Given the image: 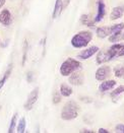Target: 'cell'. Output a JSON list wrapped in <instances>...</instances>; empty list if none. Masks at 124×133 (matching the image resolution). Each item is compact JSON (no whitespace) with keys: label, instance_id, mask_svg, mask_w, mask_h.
I'll use <instances>...</instances> for the list:
<instances>
[{"label":"cell","instance_id":"ba28073f","mask_svg":"<svg viewBox=\"0 0 124 133\" xmlns=\"http://www.w3.org/2000/svg\"><path fill=\"white\" fill-rule=\"evenodd\" d=\"M97 52H99V48L97 46H92L90 48H87L86 50H82L77 55V57L81 60H86V59L90 58L93 55H95Z\"/></svg>","mask_w":124,"mask_h":133},{"label":"cell","instance_id":"7c38bea8","mask_svg":"<svg viewBox=\"0 0 124 133\" xmlns=\"http://www.w3.org/2000/svg\"><path fill=\"white\" fill-rule=\"evenodd\" d=\"M116 85V81L115 80H104L103 82H102L101 84L99 85V90L101 91V92H105V91H107V90H110V89H112Z\"/></svg>","mask_w":124,"mask_h":133},{"label":"cell","instance_id":"83f0119b","mask_svg":"<svg viewBox=\"0 0 124 133\" xmlns=\"http://www.w3.org/2000/svg\"><path fill=\"white\" fill-rule=\"evenodd\" d=\"M69 2H70V0H64V3H63V8H65V7L67 6L68 4H69Z\"/></svg>","mask_w":124,"mask_h":133},{"label":"cell","instance_id":"7a4b0ae2","mask_svg":"<svg viewBox=\"0 0 124 133\" xmlns=\"http://www.w3.org/2000/svg\"><path fill=\"white\" fill-rule=\"evenodd\" d=\"M93 34L89 31H81L77 33L71 39V45L74 48H83L87 47L92 41Z\"/></svg>","mask_w":124,"mask_h":133},{"label":"cell","instance_id":"d4e9b609","mask_svg":"<svg viewBox=\"0 0 124 133\" xmlns=\"http://www.w3.org/2000/svg\"><path fill=\"white\" fill-rule=\"evenodd\" d=\"M60 101H61V96L57 91H55L54 95H53V103L54 104H58Z\"/></svg>","mask_w":124,"mask_h":133},{"label":"cell","instance_id":"30bf717a","mask_svg":"<svg viewBox=\"0 0 124 133\" xmlns=\"http://www.w3.org/2000/svg\"><path fill=\"white\" fill-rule=\"evenodd\" d=\"M12 22V16L8 9H3L0 13V22L3 25H9Z\"/></svg>","mask_w":124,"mask_h":133},{"label":"cell","instance_id":"ffe728a7","mask_svg":"<svg viewBox=\"0 0 124 133\" xmlns=\"http://www.w3.org/2000/svg\"><path fill=\"white\" fill-rule=\"evenodd\" d=\"M25 125H27V121H25V118L23 117L21 120H19V122H18V125H17V131L16 132L18 133H23L25 131Z\"/></svg>","mask_w":124,"mask_h":133},{"label":"cell","instance_id":"277c9868","mask_svg":"<svg viewBox=\"0 0 124 133\" xmlns=\"http://www.w3.org/2000/svg\"><path fill=\"white\" fill-rule=\"evenodd\" d=\"M124 29V23L123 22H120V23H117V24H114L111 26H101V28H98L97 29V36L100 38V39H104L106 37H110L114 34L119 33L121 32Z\"/></svg>","mask_w":124,"mask_h":133},{"label":"cell","instance_id":"f546056e","mask_svg":"<svg viewBox=\"0 0 124 133\" xmlns=\"http://www.w3.org/2000/svg\"><path fill=\"white\" fill-rule=\"evenodd\" d=\"M80 132H81V133H84V132H87V133H93V131H92V130H87V129H84V130H81Z\"/></svg>","mask_w":124,"mask_h":133},{"label":"cell","instance_id":"cb8c5ba5","mask_svg":"<svg viewBox=\"0 0 124 133\" xmlns=\"http://www.w3.org/2000/svg\"><path fill=\"white\" fill-rule=\"evenodd\" d=\"M114 74L116 77H123L124 76V67L118 66L114 69Z\"/></svg>","mask_w":124,"mask_h":133},{"label":"cell","instance_id":"5bb4252c","mask_svg":"<svg viewBox=\"0 0 124 133\" xmlns=\"http://www.w3.org/2000/svg\"><path fill=\"white\" fill-rule=\"evenodd\" d=\"M114 57L116 56H124V45L123 44H114L110 48Z\"/></svg>","mask_w":124,"mask_h":133},{"label":"cell","instance_id":"52a82bcc","mask_svg":"<svg viewBox=\"0 0 124 133\" xmlns=\"http://www.w3.org/2000/svg\"><path fill=\"white\" fill-rule=\"evenodd\" d=\"M111 74V68L109 66H102L96 71V79L99 81H104Z\"/></svg>","mask_w":124,"mask_h":133},{"label":"cell","instance_id":"4fadbf2b","mask_svg":"<svg viewBox=\"0 0 124 133\" xmlns=\"http://www.w3.org/2000/svg\"><path fill=\"white\" fill-rule=\"evenodd\" d=\"M124 13V6H116L113 8L112 12H111V15H110V18L111 21H116L120 17H122Z\"/></svg>","mask_w":124,"mask_h":133},{"label":"cell","instance_id":"8992f818","mask_svg":"<svg viewBox=\"0 0 124 133\" xmlns=\"http://www.w3.org/2000/svg\"><path fill=\"white\" fill-rule=\"evenodd\" d=\"M113 58H114V55H113L112 51L110 49H108L106 51H100L97 55V63L104 64L108 61H111Z\"/></svg>","mask_w":124,"mask_h":133},{"label":"cell","instance_id":"e0dca14e","mask_svg":"<svg viewBox=\"0 0 124 133\" xmlns=\"http://www.w3.org/2000/svg\"><path fill=\"white\" fill-rule=\"evenodd\" d=\"M60 94H61L63 97H69L70 95H72V89L69 88L67 84L62 83V84L60 85Z\"/></svg>","mask_w":124,"mask_h":133},{"label":"cell","instance_id":"9c48e42d","mask_svg":"<svg viewBox=\"0 0 124 133\" xmlns=\"http://www.w3.org/2000/svg\"><path fill=\"white\" fill-rule=\"evenodd\" d=\"M68 81L70 84L73 85H81L83 83V75L80 72H73L70 74V76L68 78Z\"/></svg>","mask_w":124,"mask_h":133},{"label":"cell","instance_id":"484cf974","mask_svg":"<svg viewBox=\"0 0 124 133\" xmlns=\"http://www.w3.org/2000/svg\"><path fill=\"white\" fill-rule=\"evenodd\" d=\"M116 130H117L118 132L124 133V125L123 124H119V125H117V126H116Z\"/></svg>","mask_w":124,"mask_h":133},{"label":"cell","instance_id":"d6986e66","mask_svg":"<svg viewBox=\"0 0 124 133\" xmlns=\"http://www.w3.org/2000/svg\"><path fill=\"white\" fill-rule=\"evenodd\" d=\"M124 40V32H119V33H116L112 35V36H110V38H109V41L110 42H119V41H122Z\"/></svg>","mask_w":124,"mask_h":133},{"label":"cell","instance_id":"603a6c76","mask_svg":"<svg viewBox=\"0 0 124 133\" xmlns=\"http://www.w3.org/2000/svg\"><path fill=\"white\" fill-rule=\"evenodd\" d=\"M28 50H29V44H28V41L24 40L23 42V61H22V64L24 65L25 63V60H27V54H28Z\"/></svg>","mask_w":124,"mask_h":133},{"label":"cell","instance_id":"2e32d148","mask_svg":"<svg viewBox=\"0 0 124 133\" xmlns=\"http://www.w3.org/2000/svg\"><path fill=\"white\" fill-rule=\"evenodd\" d=\"M11 70H12V64H10V65H9V67L7 68V70L5 71V73H4V75H3V77L0 79V89L3 88V85H4V84H5V82L7 81L8 77L10 76Z\"/></svg>","mask_w":124,"mask_h":133},{"label":"cell","instance_id":"5b68a950","mask_svg":"<svg viewBox=\"0 0 124 133\" xmlns=\"http://www.w3.org/2000/svg\"><path fill=\"white\" fill-rule=\"evenodd\" d=\"M38 97H39V89L38 88H35L31 94L29 95V98L24 104V109L25 110H32V108L34 107V105L36 104V102L38 101Z\"/></svg>","mask_w":124,"mask_h":133},{"label":"cell","instance_id":"3957f363","mask_svg":"<svg viewBox=\"0 0 124 133\" xmlns=\"http://www.w3.org/2000/svg\"><path fill=\"white\" fill-rule=\"evenodd\" d=\"M79 68H80V62L79 60H75L73 58H68L61 64L59 71H60L61 75L68 76Z\"/></svg>","mask_w":124,"mask_h":133},{"label":"cell","instance_id":"9a60e30c","mask_svg":"<svg viewBox=\"0 0 124 133\" xmlns=\"http://www.w3.org/2000/svg\"><path fill=\"white\" fill-rule=\"evenodd\" d=\"M63 10V2L62 0H56L55 2V6H54V10H53V13H52V17L53 18H57L60 13Z\"/></svg>","mask_w":124,"mask_h":133},{"label":"cell","instance_id":"f1b7e54d","mask_svg":"<svg viewBox=\"0 0 124 133\" xmlns=\"http://www.w3.org/2000/svg\"><path fill=\"white\" fill-rule=\"evenodd\" d=\"M5 2H6V0H0V8L5 4Z\"/></svg>","mask_w":124,"mask_h":133},{"label":"cell","instance_id":"4316f807","mask_svg":"<svg viewBox=\"0 0 124 133\" xmlns=\"http://www.w3.org/2000/svg\"><path fill=\"white\" fill-rule=\"evenodd\" d=\"M98 132H100V133H109V131H108V130H106V129H104V128H100Z\"/></svg>","mask_w":124,"mask_h":133},{"label":"cell","instance_id":"7402d4cb","mask_svg":"<svg viewBox=\"0 0 124 133\" xmlns=\"http://www.w3.org/2000/svg\"><path fill=\"white\" fill-rule=\"evenodd\" d=\"M123 92H124V85H120L119 88H117L115 90H113L112 92H111V97H112L113 99H116L117 97H119Z\"/></svg>","mask_w":124,"mask_h":133},{"label":"cell","instance_id":"6da1fadb","mask_svg":"<svg viewBox=\"0 0 124 133\" xmlns=\"http://www.w3.org/2000/svg\"><path fill=\"white\" fill-rule=\"evenodd\" d=\"M79 108L76 105V103L73 101H70L64 105V107L61 111V118L65 121L73 120L79 116Z\"/></svg>","mask_w":124,"mask_h":133},{"label":"cell","instance_id":"44dd1931","mask_svg":"<svg viewBox=\"0 0 124 133\" xmlns=\"http://www.w3.org/2000/svg\"><path fill=\"white\" fill-rule=\"evenodd\" d=\"M16 120H17V113H15L13 115V117L11 118V121L9 124V128H8V131L7 132L12 133L14 131V128H15V125H16Z\"/></svg>","mask_w":124,"mask_h":133},{"label":"cell","instance_id":"ac0fdd59","mask_svg":"<svg viewBox=\"0 0 124 133\" xmlns=\"http://www.w3.org/2000/svg\"><path fill=\"white\" fill-rule=\"evenodd\" d=\"M80 22H81V23H83L88 26H94V24H95V21L90 19L89 14H82L81 17H80Z\"/></svg>","mask_w":124,"mask_h":133},{"label":"cell","instance_id":"8fae6325","mask_svg":"<svg viewBox=\"0 0 124 133\" xmlns=\"http://www.w3.org/2000/svg\"><path fill=\"white\" fill-rule=\"evenodd\" d=\"M105 13H106V6H105V3H104L103 1H101V0H99V2H98V13H97L96 17L94 18L95 22H101L102 19H103V17L105 16Z\"/></svg>","mask_w":124,"mask_h":133}]
</instances>
